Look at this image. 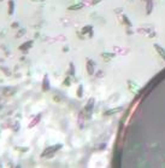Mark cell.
<instances>
[{"label": "cell", "instance_id": "7c38bea8", "mask_svg": "<svg viewBox=\"0 0 165 168\" xmlns=\"http://www.w3.org/2000/svg\"><path fill=\"white\" fill-rule=\"evenodd\" d=\"M115 53H113V52H103V53H101V57L104 58V60H111L112 58H115Z\"/></svg>", "mask_w": 165, "mask_h": 168}, {"label": "cell", "instance_id": "6da1fadb", "mask_svg": "<svg viewBox=\"0 0 165 168\" xmlns=\"http://www.w3.org/2000/svg\"><path fill=\"white\" fill-rule=\"evenodd\" d=\"M62 149V144H56V145H52V146H48L46 148L42 154H41V157L42 158H50V157H53L54 154H56L58 150Z\"/></svg>", "mask_w": 165, "mask_h": 168}, {"label": "cell", "instance_id": "603a6c76", "mask_svg": "<svg viewBox=\"0 0 165 168\" xmlns=\"http://www.w3.org/2000/svg\"><path fill=\"white\" fill-rule=\"evenodd\" d=\"M17 27H18V23H17V22L12 23V28H17Z\"/></svg>", "mask_w": 165, "mask_h": 168}, {"label": "cell", "instance_id": "484cf974", "mask_svg": "<svg viewBox=\"0 0 165 168\" xmlns=\"http://www.w3.org/2000/svg\"><path fill=\"white\" fill-rule=\"evenodd\" d=\"M0 1H3V0H0Z\"/></svg>", "mask_w": 165, "mask_h": 168}, {"label": "cell", "instance_id": "4fadbf2b", "mask_svg": "<svg viewBox=\"0 0 165 168\" xmlns=\"http://www.w3.org/2000/svg\"><path fill=\"white\" fill-rule=\"evenodd\" d=\"M122 111V108H113V109H110V110H106L105 111V115L106 116H110V115H113V114H117Z\"/></svg>", "mask_w": 165, "mask_h": 168}, {"label": "cell", "instance_id": "ffe728a7", "mask_svg": "<svg viewBox=\"0 0 165 168\" xmlns=\"http://www.w3.org/2000/svg\"><path fill=\"white\" fill-rule=\"evenodd\" d=\"M64 85H65V86H70L71 85V81H70V77L69 76L65 79V80H64Z\"/></svg>", "mask_w": 165, "mask_h": 168}, {"label": "cell", "instance_id": "5b68a950", "mask_svg": "<svg viewBox=\"0 0 165 168\" xmlns=\"http://www.w3.org/2000/svg\"><path fill=\"white\" fill-rule=\"evenodd\" d=\"M33 45H34V41H33V40L25 41V42H23V44H22V45H20V47H18V50H20V51H22V52H27L28 50H30V49L33 47Z\"/></svg>", "mask_w": 165, "mask_h": 168}, {"label": "cell", "instance_id": "30bf717a", "mask_svg": "<svg viewBox=\"0 0 165 168\" xmlns=\"http://www.w3.org/2000/svg\"><path fill=\"white\" fill-rule=\"evenodd\" d=\"M83 7V3H81V1H76V4H74V5H71V6H69L68 7V10H70V11H77V10H81V8Z\"/></svg>", "mask_w": 165, "mask_h": 168}, {"label": "cell", "instance_id": "5bb4252c", "mask_svg": "<svg viewBox=\"0 0 165 168\" xmlns=\"http://www.w3.org/2000/svg\"><path fill=\"white\" fill-rule=\"evenodd\" d=\"M7 12L10 16L13 15V12H15V1L13 0H10V1H8V11Z\"/></svg>", "mask_w": 165, "mask_h": 168}, {"label": "cell", "instance_id": "52a82bcc", "mask_svg": "<svg viewBox=\"0 0 165 168\" xmlns=\"http://www.w3.org/2000/svg\"><path fill=\"white\" fill-rule=\"evenodd\" d=\"M153 47H154V50H155V51H157V53L160 56V58L165 60V50H164L160 45H158V44H154V46H153Z\"/></svg>", "mask_w": 165, "mask_h": 168}, {"label": "cell", "instance_id": "d6986e66", "mask_svg": "<svg viewBox=\"0 0 165 168\" xmlns=\"http://www.w3.org/2000/svg\"><path fill=\"white\" fill-rule=\"evenodd\" d=\"M24 34H25V29H21V32H18V33L16 34V37L20 38V37H22V35H24Z\"/></svg>", "mask_w": 165, "mask_h": 168}, {"label": "cell", "instance_id": "8992f818", "mask_svg": "<svg viewBox=\"0 0 165 168\" xmlns=\"http://www.w3.org/2000/svg\"><path fill=\"white\" fill-rule=\"evenodd\" d=\"M50 79H48V75L47 74H45L43 75V80H42V90L45 92H47L50 90Z\"/></svg>", "mask_w": 165, "mask_h": 168}, {"label": "cell", "instance_id": "7a4b0ae2", "mask_svg": "<svg viewBox=\"0 0 165 168\" xmlns=\"http://www.w3.org/2000/svg\"><path fill=\"white\" fill-rule=\"evenodd\" d=\"M86 68H87V73H88V75H93L94 72H95V68H96L95 62H94L93 59L88 58V59H87V63H86Z\"/></svg>", "mask_w": 165, "mask_h": 168}, {"label": "cell", "instance_id": "7402d4cb", "mask_svg": "<svg viewBox=\"0 0 165 168\" xmlns=\"http://www.w3.org/2000/svg\"><path fill=\"white\" fill-rule=\"evenodd\" d=\"M100 1H101V0H93V1H92V5H96V4H99Z\"/></svg>", "mask_w": 165, "mask_h": 168}, {"label": "cell", "instance_id": "277c9868", "mask_svg": "<svg viewBox=\"0 0 165 168\" xmlns=\"http://www.w3.org/2000/svg\"><path fill=\"white\" fill-rule=\"evenodd\" d=\"M94 103H95L94 98H90V99L88 101V103L86 104V107H85V111L87 112V116H88V117L90 116L92 111H93V108H94Z\"/></svg>", "mask_w": 165, "mask_h": 168}, {"label": "cell", "instance_id": "ba28073f", "mask_svg": "<svg viewBox=\"0 0 165 168\" xmlns=\"http://www.w3.org/2000/svg\"><path fill=\"white\" fill-rule=\"evenodd\" d=\"M40 120H41V114H39V115H36V116L29 122V125H28V128H33L34 126H36L38 123L40 122Z\"/></svg>", "mask_w": 165, "mask_h": 168}, {"label": "cell", "instance_id": "d4e9b609", "mask_svg": "<svg viewBox=\"0 0 165 168\" xmlns=\"http://www.w3.org/2000/svg\"><path fill=\"white\" fill-rule=\"evenodd\" d=\"M31 1H35V3H38V1H42V0H31Z\"/></svg>", "mask_w": 165, "mask_h": 168}, {"label": "cell", "instance_id": "e0dca14e", "mask_svg": "<svg viewBox=\"0 0 165 168\" xmlns=\"http://www.w3.org/2000/svg\"><path fill=\"white\" fill-rule=\"evenodd\" d=\"M123 22H124V23L128 25V27H131V25H133V24H131V22L129 21V18H128L127 16H123Z\"/></svg>", "mask_w": 165, "mask_h": 168}, {"label": "cell", "instance_id": "44dd1931", "mask_svg": "<svg viewBox=\"0 0 165 168\" xmlns=\"http://www.w3.org/2000/svg\"><path fill=\"white\" fill-rule=\"evenodd\" d=\"M18 128H20V123H18V122H16V123H15V126H13V128H12V129H13V131L16 132V131H18Z\"/></svg>", "mask_w": 165, "mask_h": 168}, {"label": "cell", "instance_id": "2e32d148", "mask_svg": "<svg viewBox=\"0 0 165 168\" xmlns=\"http://www.w3.org/2000/svg\"><path fill=\"white\" fill-rule=\"evenodd\" d=\"M82 96H83V86L78 85V88H77V97H78V98H81Z\"/></svg>", "mask_w": 165, "mask_h": 168}, {"label": "cell", "instance_id": "ac0fdd59", "mask_svg": "<svg viewBox=\"0 0 165 168\" xmlns=\"http://www.w3.org/2000/svg\"><path fill=\"white\" fill-rule=\"evenodd\" d=\"M69 67H70V74L75 75V65H74V63H70Z\"/></svg>", "mask_w": 165, "mask_h": 168}, {"label": "cell", "instance_id": "9c48e42d", "mask_svg": "<svg viewBox=\"0 0 165 168\" xmlns=\"http://www.w3.org/2000/svg\"><path fill=\"white\" fill-rule=\"evenodd\" d=\"M81 33L83 34V35H86V34L88 33L89 37H93V27H92V25H85V27L82 28Z\"/></svg>", "mask_w": 165, "mask_h": 168}, {"label": "cell", "instance_id": "3957f363", "mask_svg": "<svg viewBox=\"0 0 165 168\" xmlns=\"http://www.w3.org/2000/svg\"><path fill=\"white\" fill-rule=\"evenodd\" d=\"M128 87H129V90L133 92V93H140L141 92V87L139 84H136L135 81L133 80H128Z\"/></svg>", "mask_w": 165, "mask_h": 168}, {"label": "cell", "instance_id": "9a60e30c", "mask_svg": "<svg viewBox=\"0 0 165 168\" xmlns=\"http://www.w3.org/2000/svg\"><path fill=\"white\" fill-rule=\"evenodd\" d=\"M10 87H5V90H4V94L5 96H8V94H13L15 92H16V90L15 88H12V90H8Z\"/></svg>", "mask_w": 165, "mask_h": 168}, {"label": "cell", "instance_id": "8fae6325", "mask_svg": "<svg viewBox=\"0 0 165 168\" xmlns=\"http://www.w3.org/2000/svg\"><path fill=\"white\" fill-rule=\"evenodd\" d=\"M153 11V0H146V13L151 15Z\"/></svg>", "mask_w": 165, "mask_h": 168}, {"label": "cell", "instance_id": "cb8c5ba5", "mask_svg": "<svg viewBox=\"0 0 165 168\" xmlns=\"http://www.w3.org/2000/svg\"><path fill=\"white\" fill-rule=\"evenodd\" d=\"M64 52H66V51H69V47H64V50H63Z\"/></svg>", "mask_w": 165, "mask_h": 168}]
</instances>
